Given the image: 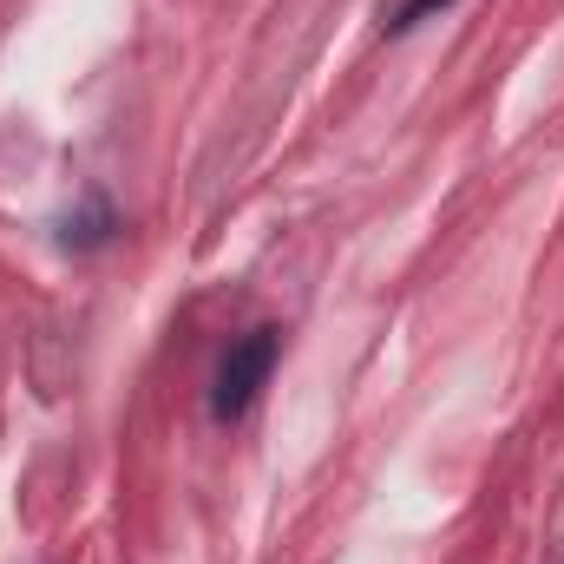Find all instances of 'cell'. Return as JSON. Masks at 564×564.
Listing matches in <instances>:
<instances>
[{"label": "cell", "mask_w": 564, "mask_h": 564, "mask_svg": "<svg viewBox=\"0 0 564 564\" xmlns=\"http://www.w3.org/2000/svg\"><path fill=\"white\" fill-rule=\"evenodd\" d=\"M276 348H282L276 328H257V335H243V341L224 355V368H217V394H210V414H217V421L250 414V401L263 394V381H270V368H276Z\"/></svg>", "instance_id": "cell-1"}, {"label": "cell", "mask_w": 564, "mask_h": 564, "mask_svg": "<svg viewBox=\"0 0 564 564\" xmlns=\"http://www.w3.org/2000/svg\"><path fill=\"white\" fill-rule=\"evenodd\" d=\"M440 7H453V0H401V7H394V20H388V26H394V33H408V26H421L426 13H440Z\"/></svg>", "instance_id": "cell-2"}]
</instances>
